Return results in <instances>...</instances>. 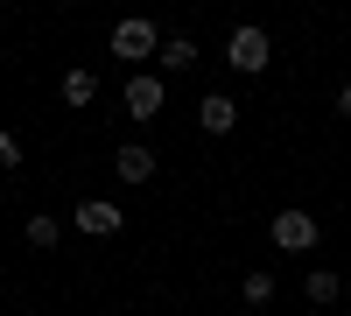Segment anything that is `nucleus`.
Listing matches in <instances>:
<instances>
[{
  "mask_svg": "<svg viewBox=\"0 0 351 316\" xmlns=\"http://www.w3.org/2000/svg\"><path fill=\"white\" fill-rule=\"evenodd\" d=\"M155 42H162V28L148 21V14H127V21H112V56L120 64H155Z\"/></svg>",
  "mask_w": 351,
  "mask_h": 316,
  "instance_id": "obj_2",
  "label": "nucleus"
},
{
  "mask_svg": "<svg viewBox=\"0 0 351 316\" xmlns=\"http://www.w3.org/2000/svg\"><path fill=\"white\" fill-rule=\"evenodd\" d=\"M120 106H127V120H141V127H148V120H162V106H169V84H162L148 64H141V71L120 84Z\"/></svg>",
  "mask_w": 351,
  "mask_h": 316,
  "instance_id": "obj_3",
  "label": "nucleus"
},
{
  "mask_svg": "<svg viewBox=\"0 0 351 316\" xmlns=\"http://www.w3.org/2000/svg\"><path fill=\"white\" fill-rule=\"evenodd\" d=\"M92 99H99V71H84V64L64 71V106H92Z\"/></svg>",
  "mask_w": 351,
  "mask_h": 316,
  "instance_id": "obj_10",
  "label": "nucleus"
},
{
  "mask_svg": "<svg viewBox=\"0 0 351 316\" xmlns=\"http://www.w3.org/2000/svg\"><path fill=\"white\" fill-rule=\"evenodd\" d=\"M64 8H84V0H64Z\"/></svg>",
  "mask_w": 351,
  "mask_h": 316,
  "instance_id": "obj_14",
  "label": "nucleus"
},
{
  "mask_svg": "<svg viewBox=\"0 0 351 316\" xmlns=\"http://www.w3.org/2000/svg\"><path fill=\"white\" fill-rule=\"evenodd\" d=\"M176 71H197V42L190 36H162L155 42V77H176Z\"/></svg>",
  "mask_w": 351,
  "mask_h": 316,
  "instance_id": "obj_8",
  "label": "nucleus"
},
{
  "mask_svg": "<svg viewBox=\"0 0 351 316\" xmlns=\"http://www.w3.org/2000/svg\"><path fill=\"white\" fill-rule=\"evenodd\" d=\"M155 169H162V162H155V148H148V141H127V148L112 155V176H120V183H148Z\"/></svg>",
  "mask_w": 351,
  "mask_h": 316,
  "instance_id": "obj_7",
  "label": "nucleus"
},
{
  "mask_svg": "<svg viewBox=\"0 0 351 316\" xmlns=\"http://www.w3.org/2000/svg\"><path fill=\"white\" fill-rule=\"evenodd\" d=\"M225 64L239 71V77H260V71L274 64V42H267V28H260V21H239V28L225 36Z\"/></svg>",
  "mask_w": 351,
  "mask_h": 316,
  "instance_id": "obj_1",
  "label": "nucleus"
},
{
  "mask_svg": "<svg viewBox=\"0 0 351 316\" xmlns=\"http://www.w3.org/2000/svg\"><path fill=\"white\" fill-rule=\"evenodd\" d=\"M197 127L204 134H232V127H239V99H232V92H204L197 99Z\"/></svg>",
  "mask_w": 351,
  "mask_h": 316,
  "instance_id": "obj_6",
  "label": "nucleus"
},
{
  "mask_svg": "<svg viewBox=\"0 0 351 316\" xmlns=\"http://www.w3.org/2000/svg\"><path fill=\"white\" fill-rule=\"evenodd\" d=\"M71 225H77L84 239H112V232H120V225H127V211L112 204V197H84V204L71 211Z\"/></svg>",
  "mask_w": 351,
  "mask_h": 316,
  "instance_id": "obj_5",
  "label": "nucleus"
},
{
  "mask_svg": "<svg viewBox=\"0 0 351 316\" xmlns=\"http://www.w3.org/2000/svg\"><path fill=\"white\" fill-rule=\"evenodd\" d=\"M267 239H274L281 253H316V239H324V225H316V218H309L302 204H288V211H274Z\"/></svg>",
  "mask_w": 351,
  "mask_h": 316,
  "instance_id": "obj_4",
  "label": "nucleus"
},
{
  "mask_svg": "<svg viewBox=\"0 0 351 316\" xmlns=\"http://www.w3.org/2000/svg\"><path fill=\"white\" fill-rule=\"evenodd\" d=\"M302 289H309V302H316V309H330V302L344 295V281H337L330 267H309V274H302Z\"/></svg>",
  "mask_w": 351,
  "mask_h": 316,
  "instance_id": "obj_9",
  "label": "nucleus"
},
{
  "mask_svg": "<svg viewBox=\"0 0 351 316\" xmlns=\"http://www.w3.org/2000/svg\"><path fill=\"white\" fill-rule=\"evenodd\" d=\"M14 162H21V141H14L8 127H0V176H8V169H14Z\"/></svg>",
  "mask_w": 351,
  "mask_h": 316,
  "instance_id": "obj_13",
  "label": "nucleus"
},
{
  "mask_svg": "<svg viewBox=\"0 0 351 316\" xmlns=\"http://www.w3.org/2000/svg\"><path fill=\"white\" fill-rule=\"evenodd\" d=\"M239 302H246V309H267V302H274V274H267V267H253V274L239 281Z\"/></svg>",
  "mask_w": 351,
  "mask_h": 316,
  "instance_id": "obj_12",
  "label": "nucleus"
},
{
  "mask_svg": "<svg viewBox=\"0 0 351 316\" xmlns=\"http://www.w3.org/2000/svg\"><path fill=\"white\" fill-rule=\"evenodd\" d=\"M56 239H64V218H49V211H28V246H36V253H49Z\"/></svg>",
  "mask_w": 351,
  "mask_h": 316,
  "instance_id": "obj_11",
  "label": "nucleus"
}]
</instances>
